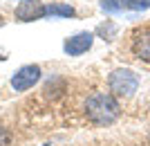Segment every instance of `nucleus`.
<instances>
[{"label":"nucleus","instance_id":"nucleus-11","mask_svg":"<svg viewBox=\"0 0 150 146\" xmlns=\"http://www.w3.org/2000/svg\"><path fill=\"white\" fill-rule=\"evenodd\" d=\"M2 25H5V20H2V16H0V27H2Z\"/></svg>","mask_w":150,"mask_h":146},{"label":"nucleus","instance_id":"nucleus-9","mask_svg":"<svg viewBox=\"0 0 150 146\" xmlns=\"http://www.w3.org/2000/svg\"><path fill=\"white\" fill-rule=\"evenodd\" d=\"M125 7L132 11H146L150 9V0H125Z\"/></svg>","mask_w":150,"mask_h":146},{"label":"nucleus","instance_id":"nucleus-12","mask_svg":"<svg viewBox=\"0 0 150 146\" xmlns=\"http://www.w3.org/2000/svg\"><path fill=\"white\" fill-rule=\"evenodd\" d=\"M45 146H47V144H45Z\"/></svg>","mask_w":150,"mask_h":146},{"label":"nucleus","instance_id":"nucleus-6","mask_svg":"<svg viewBox=\"0 0 150 146\" xmlns=\"http://www.w3.org/2000/svg\"><path fill=\"white\" fill-rule=\"evenodd\" d=\"M130 50L132 54L146 63H150V29L144 27V29H137L132 34V41H130Z\"/></svg>","mask_w":150,"mask_h":146},{"label":"nucleus","instance_id":"nucleus-3","mask_svg":"<svg viewBox=\"0 0 150 146\" xmlns=\"http://www.w3.org/2000/svg\"><path fill=\"white\" fill-rule=\"evenodd\" d=\"M38 81H40V68L38 65H23L11 76V88L16 92H25V90L34 88Z\"/></svg>","mask_w":150,"mask_h":146},{"label":"nucleus","instance_id":"nucleus-10","mask_svg":"<svg viewBox=\"0 0 150 146\" xmlns=\"http://www.w3.org/2000/svg\"><path fill=\"white\" fill-rule=\"evenodd\" d=\"M9 142H11V133L0 126V146H9Z\"/></svg>","mask_w":150,"mask_h":146},{"label":"nucleus","instance_id":"nucleus-4","mask_svg":"<svg viewBox=\"0 0 150 146\" xmlns=\"http://www.w3.org/2000/svg\"><path fill=\"white\" fill-rule=\"evenodd\" d=\"M16 20L20 23H31V20H40L47 16V5L43 2H36V0H25V2H20L16 7V11H13Z\"/></svg>","mask_w":150,"mask_h":146},{"label":"nucleus","instance_id":"nucleus-5","mask_svg":"<svg viewBox=\"0 0 150 146\" xmlns=\"http://www.w3.org/2000/svg\"><path fill=\"white\" fill-rule=\"evenodd\" d=\"M92 43H94L92 32H79V34H74V36L65 38L63 50H65L67 56H81V54H85V52L92 47Z\"/></svg>","mask_w":150,"mask_h":146},{"label":"nucleus","instance_id":"nucleus-1","mask_svg":"<svg viewBox=\"0 0 150 146\" xmlns=\"http://www.w3.org/2000/svg\"><path fill=\"white\" fill-rule=\"evenodd\" d=\"M121 106L112 92H94L85 101V117L94 126H110L119 119Z\"/></svg>","mask_w":150,"mask_h":146},{"label":"nucleus","instance_id":"nucleus-7","mask_svg":"<svg viewBox=\"0 0 150 146\" xmlns=\"http://www.w3.org/2000/svg\"><path fill=\"white\" fill-rule=\"evenodd\" d=\"M74 7L65 5V2H52L47 5V16H58V18H72L74 16Z\"/></svg>","mask_w":150,"mask_h":146},{"label":"nucleus","instance_id":"nucleus-8","mask_svg":"<svg viewBox=\"0 0 150 146\" xmlns=\"http://www.w3.org/2000/svg\"><path fill=\"white\" fill-rule=\"evenodd\" d=\"M125 0H101V9L105 14H119L123 9Z\"/></svg>","mask_w":150,"mask_h":146},{"label":"nucleus","instance_id":"nucleus-2","mask_svg":"<svg viewBox=\"0 0 150 146\" xmlns=\"http://www.w3.org/2000/svg\"><path fill=\"white\" fill-rule=\"evenodd\" d=\"M108 88L119 99H130L139 90V74L134 70H128V68H119L108 76Z\"/></svg>","mask_w":150,"mask_h":146}]
</instances>
